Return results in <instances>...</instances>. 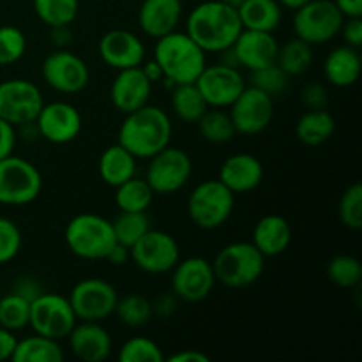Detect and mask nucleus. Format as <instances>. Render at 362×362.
I'll list each match as a JSON object with an SVG mask.
<instances>
[{
  "instance_id": "nucleus-1",
  "label": "nucleus",
  "mask_w": 362,
  "mask_h": 362,
  "mask_svg": "<svg viewBox=\"0 0 362 362\" xmlns=\"http://www.w3.org/2000/svg\"><path fill=\"white\" fill-rule=\"evenodd\" d=\"M240 32L243 23L237 9L219 0L198 4L186 21V34L205 53H221L230 48Z\"/></svg>"
},
{
  "instance_id": "nucleus-2",
  "label": "nucleus",
  "mask_w": 362,
  "mask_h": 362,
  "mask_svg": "<svg viewBox=\"0 0 362 362\" xmlns=\"http://www.w3.org/2000/svg\"><path fill=\"white\" fill-rule=\"evenodd\" d=\"M172 140V120L168 113L154 105H145L126 113L119 129V141L136 159H148Z\"/></svg>"
},
{
  "instance_id": "nucleus-3",
  "label": "nucleus",
  "mask_w": 362,
  "mask_h": 362,
  "mask_svg": "<svg viewBox=\"0 0 362 362\" xmlns=\"http://www.w3.org/2000/svg\"><path fill=\"white\" fill-rule=\"evenodd\" d=\"M154 60L161 67L170 87L182 83H194L207 66V53L186 34L170 32L156 39Z\"/></svg>"
},
{
  "instance_id": "nucleus-4",
  "label": "nucleus",
  "mask_w": 362,
  "mask_h": 362,
  "mask_svg": "<svg viewBox=\"0 0 362 362\" xmlns=\"http://www.w3.org/2000/svg\"><path fill=\"white\" fill-rule=\"evenodd\" d=\"M64 239L71 253L83 260H105L117 244L112 221L92 212L74 216L67 223Z\"/></svg>"
},
{
  "instance_id": "nucleus-5",
  "label": "nucleus",
  "mask_w": 362,
  "mask_h": 362,
  "mask_svg": "<svg viewBox=\"0 0 362 362\" xmlns=\"http://www.w3.org/2000/svg\"><path fill=\"white\" fill-rule=\"evenodd\" d=\"M216 281L228 288H244L260 279L265 269V257L253 243L239 240L223 247L212 262Z\"/></svg>"
},
{
  "instance_id": "nucleus-6",
  "label": "nucleus",
  "mask_w": 362,
  "mask_h": 362,
  "mask_svg": "<svg viewBox=\"0 0 362 362\" xmlns=\"http://www.w3.org/2000/svg\"><path fill=\"white\" fill-rule=\"evenodd\" d=\"M235 207V194L219 179L198 184L187 200V216L202 230H216L225 225Z\"/></svg>"
},
{
  "instance_id": "nucleus-7",
  "label": "nucleus",
  "mask_w": 362,
  "mask_h": 362,
  "mask_svg": "<svg viewBox=\"0 0 362 362\" xmlns=\"http://www.w3.org/2000/svg\"><path fill=\"white\" fill-rule=\"evenodd\" d=\"M41 172L30 161L11 154L0 159V204L28 205L41 194Z\"/></svg>"
},
{
  "instance_id": "nucleus-8",
  "label": "nucleus",
  "mask_w": 362,
  "mask_h": 362,
  "mask_svg": "<svg viewBox=\"0 0 362 362\" xmlns=\"http://www.w3.org/2000/svg\"><path fill=\"white\" fill-rule=\"evenodd\" d=\"M78 318L69 299L60 293L41 292L30 300V320L28 325L35 334L60 341L67 338Z\"/></svg>"
},
{
  "instance_id": "nucleus-9",
  "label": "nucleus",
  "mask_w": 362,
  "mask_h": 362,
  "mask_svg": "<svg viewBox=\"0 0 362 362\" xmlns=\"http://www.w3.org/2000/svg\"><path fill=\"white\" fill-rule=\"evenodd\" d=\"M343 14L332 0H310L293 14L296 37L313 45H324L339 34Z\"/></svg>"
},
{
  "instance_id": "nucleus-10",
  "label": "nucleus",
  "mask_w": 362,
  "mask_h": 362,
  "mask_svg": "<svg viewBox=\"0 0 362 362\" xmlns=\"http://www.w3.org/2000/svg\"><path fill=\"white\" fill-rule=\"evenodd\" d=\"M191 173H193V163L189 154L182 148L168 145L148 158L145 180L154 194H173L189 182Z\"/></svg>"
},
{
  "instance_id": "nucleus-11",
  "label": "nucleus",
  "mask_w": 362,
  "mask_h": 362,
  "mask_svg": "<svg viewBox=\"0 0 362 362\" xmlns=\"http://www.w3.org/2000/svg\"><path fill=\"white\" fill-rule=\"evenodd\" d=\"M67 299L78 320L103 322L115 313L119 293L105 279L85 278L73 286Z\"/></svg>"
},
{
  "instance_id": "nucleus-12",
  "label": "nucleus",
  "mask_w": 362,
  "mask_h": 362,
  "mask_svg": "<svg viewBox=\"0 0 362 362\" xmlns=\"http://www.w3.org/2000/svg\"><path fill=\"white\" fill-rule=\"evenodd\" d=\"M45 99L37 85L23 78H13L0 83V119L20 127L34 122Z\"/></svg>"
},
{
  "instance_id": "nucleus-13",
  "label": "nucleus",
  "mask_w": 362,
  "mask_h": 362,
  "mask_svg": "<svg viewBox=\"0 0 362 362\" xmlns=\"http://www.w3.org/2000/svg\"><path fill=\"white\" fill-rule=\"evenodd\" d=\"M131 260L147 274H165L180 260V247L175 237L161 230H148L131 246Z\"/></svg>"
},
{
  "instance_id": "nucleus-14",
  "label": "nucleus",
  "mask_w": 362,
  "mask_h": 362,
  "mask_svg": "<svg viewBox=\"0 0 362 362\" xmlns=\"http://www.w3.org/2000/svg\"><path fill=\"white\" fill-rule=\"evenodd\" d=\"M235 133L255 136L271 126L274 117V98L255 87L244 88L239 98L228 106Z\"/></svg>"
},
{
  "instance_id": "nucleus-15",
  "label": "nucleus",
  "mask_w": 362,
  "mask_h": 362,
  "mask_svg": "<svg viewBox=\"0 0 362 362\" xmlns=\"http://www.w3.org/2000/svg\"><path fill=\"white\" fill-rule=\"evenodd\" d=\"M41 74L53 90L62 94H78L90 80L87 62L66 48L55 49L42 60Z\"/></svg>"
},
{
  "instance_id": "nucleus-16",
  "label": "nucleus",
  "mask_w": 362,
  "mask_h": 362,
  "mask_svg": "<svg viewBox=\"0 0 362 362\" xmlns=\"http://www.w3.org/2000/svg\"><path fill=\"white\" fill-rule=\"evenodd\" d=\"M216 285L212 262L204 257L179 260L172 269V293L184 303H200Z\"/></svg>"
},
{
  "instance_id": "nucleus-17",
  "label": "nucleus",
  "mask_w": 362,
  "mask_h": 362,
  "mask_svg": "<svg viewBox=\"0 0 362 362\" xmlns=\"http://www.w3.org/2000/svg\"><path fill=\"white\" fill-rule=\"evenodd\" d=\"M194 83L204 95L209 108H228L246 88V81L239 67L226 66L221 62L205 66Z\"/></svg>"
},
{
  "instance_id": "nucleus-18",
  "label": "nucleus",
  "mask_w": 362,
  "mask_h": 362,
  "mask_svg": "<svg viewBox=\"0 0 362 362\" xmlns=\"http://www.w3.org/2000/svg\"><path fill=\"white\" fill-rule=\"evenodd\" d=\"M34 122L37 126L39 136L55 145L76 140L83 124L78 108L66 101L45 103Z\"/></svg>"
},
{
  "instance_id": "nucleus-19",
  "label": "nucleus",
  "mask_w": 362,
  "mask_h": 362,
  "mask_svg": "<svg viewBox=\"0 0 362 362\" xmlns=\"http://www.w3.org/2000/svg\"><path fill=\"white\" fill-rule=\"evenodd\" d=\"M99 57L117 71L138 67L145 60V45L129 30H110L99 41Z\"/></svg>"
},
{
  "instance_id": "nucleus-20",
  "label": "nucleus",
  "mask_w": 362,
  "mask_h": 362,
  "mask_svg": "<svg viewBox=\"0 0 362 362\" xmlns=\"http://www.w3.org/2000/svg\"><path fill=\"white\" fill-rule=\"evenodd\" d=\"M239 67L247 71H257L265 66H271L278 59V39L272 32L250 30L243 28L239 37L232 46Z\"/></svg>"
},
{
  "instance_id": "nucleus-21",
  "label": "nucleus",
  "mask_w": 362,
  "mask_h": 362,
  "mask_svg": "<svg viewBox=\"0 0 362 362\" xmlns=\"http://www.w3.org/2000/svg\"><path fill=\"white\" fill-rule=\"evenodd\" d=\"M151 94L152 83L147 80L140 66L119 71L110 88L112 105L124 115L148 105Z\"/></svg>"
},
{
  "instance_id": "nucleus-22",
  "label": "nucleus",
  "mask_w": 362,
  "mask_h": 362,
  "mask_svg": "<svg viewBox=\"0 0 362 362\" xmlns=\"http://www.w3.org/2000/svg\"><path fill=\"white\" fill-rule=\"evenodd\" d=\"M69 349L80 361L85 362H103L110 357L113 349L112 336L99 322H85L73 327L67 336Z\"/></svg>"
},
{
  "instance_id": "nucleus-23",
  "label": "nucleus",
  "mask_w": 362,
  "mask_h": 362,
  "mask_svg": "<svg viewBox=\"0 0 362 362\" xmlns=\"http://www.w3.org/2000/svg\"><path fill=\"white\" fill-rule=\"evenodd\" d=\"M218 179L233 194L250 193V191L257 189L264 180V166L258 158L240 152V154H233L225 159Z\"/></svg>"
},
{
  "instance_id": "nucleus-24",
  "label": "nucleus",
  "mask_w": 362,
  "mask_h": 362,
  "mask_svg": "<svg viewBox=\"0 0 362 362\" xmlns=\"http://www.w3.org/2000/svg\"><path fill=\"white\" fill-rule=\"evenodd\" d=\"M182 16L180 0H144L138 9V23L144 34L159 39L177 30Z\"/></svg>"
},
{
  "instance_id": "nucleus-25",
  "label": "nucleus",
  "mask_w": 362,
  "mask_h": 362,
  "mask_svg": "<svg viewBox=\"0 0 362 362\" xmlns=\"http://www.w3.org/2000/svg\"><path fill=\"white\" fill-rule=\"evenodd\" d=\"M251 243L265 258L279 257L292 243V226L283 216L267 214L255 225Z\"/></svg>"
},
{
  "instance_id": "nucleus-26",
  "label": "nucleus",
  "mask_w": 362,
  "mask_h": 362,
  "mask_svg": "<svg viewBox=\"0 0 362 362\" xmlns=\"http://www.w3.org/2000/svg\"><path fill=\"white\" fill-rule=\"evenodd\" d=\"M361 67L359 49L349 45L338 46L324 60L325 80L339 88L352 87L359 80Z\"/></svg>"
},
{
  "instance_id": "nucleus-27",
  "label": "nucleus",
  "mask_w": 362,
  "mask_h": 362,
  "mask_svg": "<svg viewBox=\"0 0 362 362\" xmlns=\"http://www.w3.org/2000/svg\"><path fill=\"white\" fill-rule=\"evenodd\" d=\"M98 170L103 182L117 187L136 175V158L120 144L110 145L99 158Z\"/></svg>"
},
{
  "instance_id": "nucleus-28",
  "label": "nucleus",
  "mask_w": 362,
  "mask_h": 362,
  "mask_svg": "<svg viewBox=\"0 0 362 362\" xmlns=\"http://www.w3.org/2000/svg\"><path fill=\"white\" fill-rule=\"evenodd\" d=\"M243 28L274 32L283 18V7L278 0H244L237 9Z\"/></svg>"
},
{
  "instance_id": "nucleus-29",
  "label": "nucleus",
  "mask_w": 362,
  "mask_h": 362,
  "mask_svg": "<svg viewBox=\"0 0 362 362\" xmlns=\"http://www.w3.org/2000/svg\"><path fill=\"white\" fill-rule=\"evenodd\" d=\"M336 120L325 108L308 110L297 120L296 134L300 144L308 147H318L334 134Z\"/></svg>"
},
{
  "instance_id": "nucleus-30",
  "label": "nucleus",
  "mask_w": 362,
  "mask_h": 362,
  "mask_svg": "<svg viewBox=\"0 0 362 362\" xmlns=\"http://www.w3.org/2000/svg\"><path fill=\"white\" fill-rule=\"evenodd\" d=\"M64 350L57 339L35 334L18 339L11 361L14 362H60Z\"/></svg>"
},
{
  "instance_id": "nucleus-31",
  "label": "nucleus",
  "mask_w": 362,
  "mask_h": 362,
  "mask_svg": "<svg viewBox=\"0 0 362 362\" xmlns=\"http://www.w3.org/2000/svg\"><path fill=\"white\" fill-rule=\"evenodd\" d=\"M207 108V103L197 83H182L172 88V110L182 122L197 124Z\"/></svg>"
},
{
  "instance_id": "nucleus-32",
  "label": "nucleus",
  "mask_w": 362,
  "mask_h": 362,
  "mask_svg": "<svg viewBox=\"0 0 362 362\" xmlns=\"http://www.w3.org/2000/svg\"><path fill=\"white\" fill-rule=\"evenodd\" d=\"M154 200V191L145 179L136 175L115 187V205L122 212H147Z\"/></svg>"
},
{
  "instance_id": "nucleus-33",
  "label": "nucleus",
  "mask_w": 362,
  "mask_h": 362,
  "mask_svg": "<svg viewBox=\"0 0 362 362\" xmlns=\"http://www.w3.org/2000/svg\"><path fill=\"white\" fill-rule=\"evenodd\" d=\"M276 64H278L290 78L300 76V74L306 73V71L310 69L311 64H313V48H311L310 42L303 41V39L299 37L290 39L285 45L279 46Z\"/></svg>"
},
{
  "instance_id": "nucleus-34",
  "label": "nucleus",
  "mask_w": 362,
  "mask_h": 362,
  "mask_svg": "<svg viewBox=\"0 0 362 362\" xmlns=\"http://www.w3.org/2000/svg\"><path fill=\"white\" fill-rule=\"evenodd\" d=\"M200 136L211 144H226L235 136L232 117L223 108H207L197 122Z\"/></svg>"
},
{
  "instance_id": "nucleus-35",
  "label": "nucleus",
  "mask_w": 362,
  "mask_h": 362,
  "mask_svg": "<svg viewBox=\"0 0 362 362\" xmlns=\"http://www.w3.org/2000/svg\"><path fill=\"white\" fill-rule=\"evenodd\" d=\"M115 315L124 325L133 329L145 327L154 318L152 303L147 297L138 296V293H129V296H124L122 299L119 297L115 306Z\"/></svg>"
},
{
  "instance_id": "nucleus-36",
  "label": "nucleus",
  "mask_w": 362,
  "mask_h": 362,
  "mask_svg": "<svg viewBox=\"0 0 362 362\" xmlns=\"http://www.w3.org/2000/svg\"><path fill=\"white\" fill-rule=\"evenodd\" d=\"M115 240L122 246L129 247L136 244L145 233L151 230V221H148L147 212H122L112 221Z\"/></svg>"
},
{
  "instance_id": "nucleus-37",
  "label": "nucleus",
  "mask_w": 362,
  "mask_h": 362,
  "mask_svg": "<svg viewBox=\"0 0 362 362\" xmlns=\"http://www.w3.org/2000/svg\"><path fill=\"white\" fill-rule=\"evenodd\" d=\"M34 11L48 27L71 25L80 11V0H34Z\"/></svg>"
},
{
  "instance_id": "nucleus-38",
  "label": "nucleus",
  "mask_w": 362,
  "mask_h": 362,
  "mask_svg": "<svg viewBox=\"0 0 362 362\" xmlns=\"http://www.w3.org/2000/svg\"><path fill=\"white\" fill-rule=\"evenodd\" d=\"M30 320V300L16 292H11L0 299V325L16 332L28 327Z\"/></svg>"
},
{
  "instance_id": "nucleus-39",
  "label": "nucleus",
  "mask_w": 362,
  "mask_h": 362,
  "mask_svg": "<svg viewBox=\"0 0 362 362\" xmlns=\"http://www.w3.org/2000/svg\"><path fill=\"white\" fill-rule=\"evenodd\" d=\"M327 278L341 288H354L362 279V264L352 255H336L327 264Z\"/></svg>"
},
{
  "instance_id": "nucleus-40",
  "label": "nucleus",
  "mask_w": 362,
  "mask_h": 362,
  "mask_svg": "<svg viewBox=\"0 0 362 362\" xmlns=\"http://www.w3.org/2000/svg\"><path fill=\"white\" fill-rule=\"evenodd\" d=\"M119 361L120 362H163L161 349L156 341L151 338H144V336H134V338L127 339L119 350Z\"/></svg>"
},
{
  "instance_id": "nucleus-41",
  "label": "nucleus",
  "mask_w": 362,
  "mask_h": 362,
  "mask_svg": "<svg viewBox=\"0 0 362 362\" xmlns=\"http://www.w3.org/2000/svg\"><path fill=\"white\" fill-rule=\"evenodd\" d=\"M288 81L290 76L276 62L262 67V69L251 71V87L265 92L271 98L283 94L288 87Z\"/></svg>"
},
{
  "instance_id": "nucleus-42",
  "label": "nucleus",
  "mask_w": 362,
  "mask_h": 362,
  "mask_svg": "<svg viewBox=\"0 0 362 362\" xmlns=\"http://www.w3.org/2000/svg\"><path fill=\"white\" fill-rule=\"evenodd\" d=\"M339 221L350 230L362 228V186L359 182L352 184L341 194L338 207Z\"/></svg>"
},
{
  "instance_id": "nucleus-43",
  "label": "nucleus",
  "mask_w": 362,
  "mask_h": 362,
  "mask_svg": "<svg viewBox=\"0 0 362 362\" xmlns=\"http://www.w3.org/2000/svg\"><path fill=\"white\" fill-rule=\"evenodd\" d=\"M27 37L16 27H0V66H11L25 55Z\"/></svg>"
},
{
  "instance_id": "nucleus-44",
  "label": "nucleus",
  "mask_w": 362,
  "mask_h": 362,
  "mask_svg": "<svg viewBox=\"0 0 362 362\" xmlns=\"http://www.w3.org/2000/svg\"><path fill=\"white\" fill-rule=\"evenodd\" d=\"M21 243L23 237L20 228L11 219L0 218V265L11 262L20 253Z\"/></svg>"
},
{
  "instance_id": "nucleus-45",
  "label": "nucleus",
  "mask_w": 362,
  "mask_h": 362,
  "mask_svg": "<svg viewBox=\"0 0 362 362\" xmlns=\"http://www.w3.org/2000/svg\"><path fill=\"white\" fill-rule=\"evenodd\" d=\"M300 101L308 110H322L327 108L329 92L324 85L320 83H308L300 90Z\"/></svg>"
},
{
  "instance_id": "nucleus-46",
  "label": "nucleus",
  "mask_w": 362,
  "mask_h": 362,
  "mask_svg": "<svg viewBox=\"0 0 362 362\" xmlns=\"http://www.w3.org/2000/svg\"><path fill=\"white\" fill-rule=\"evenodd\" d=\"M339 34L343 35L345 45L359 49L362 46V18H345Z\"/></svg>"
},
{
  "instance_id": "nucleus-47",
  "label": "nucleus",
  "mask_w": 362,
  "mask_h": 362,
  "mask_svg": "<svg viewBox=\"0 0 362 362\" xmlns=\"http://www.w3.org/2000/svg\"><path fill=\"white\" fill-rule=\"evenodd\" d=\"M16 145V127L0 119V159L13 154Z\"/></svg>"
},
{
  "instance_id": "nucleus-48",
  "label": "nucleus",
  "mask_w": 362,
  "mask_h": 362,
  "mask_svg": "<svg viewBox=\"0 0 362 362\" xmlns=\"http://www.w3.org/2000/svg\"><path fill=\"white\" fill-rule=\"evenodd\" d=\"M177 304H179V299H177L173 293H166V296H159L158 299L152 303V311H154V317H172L177 310Z\"/></svg>"
},
{
  "instance_id": "nucleus-49",
  "label": "nucleus",
  "mask_w": 362,
  "mask_h": 362,
  "mask_svg": "<svg viewBox=\"0 0 362 362\" xmlns=\"http://www.w3.org/2000/svg\"><path fill=\"white\" fill-rule=\"evenodd\" d=\"M16 336L13 331L0 325V361H7L13 357L14 349H16Z\"/></svg>"
},
{
  "instance_id": "nucleus-50",
  "label": "nucleus",
  "mask_w": 362,
  "mask_h": 362,
  "mask_svg": "<svg viewBox=\"0 0 362 362\" xmlns=\"http://www.w3.org/2000/svg\"><path fill=\"white\" fill-rule=\"evenodd\" d=\"M343 18H362V0H332Z\"/></svg>"
},
{
  "instance_id": "nucleus-51",
  "label": "nucleus",
  "mask_w": 362,
  "mask_h": 362,
  "mask_svg": "<svg viewBox=\"0 0 362 362\" xmlns=\"http://www.w3.org/2000/svg\"><path fill=\"white\" fill-rule=\"evenodd\" d=\"M71 37H73V34H71L69 30V25L49 27V41L57 46V49L66 48V46L71 42Z\"/></svg>"
},
{
  "instance_id": "nucleus-52",
  "label": "nucleus",
  "mask_w": 362,
  "mask_h": 362,
  "mask_svg": "<svg viewBox=\"0 0 362 362\" xmlns=\"http://www.w3.org/2000/svg\"><path fill=\"white\" fill-rule=\"evenodd\" d=\"M168 362H209L211 357L207 354L200 352V350H180V352L170 356Z\"/></svg>"
},
{
  "instance_id": "nucleus-53",
  "label": "nucleus",
  "mask_w": 362,
  "mask_h": 362,
  "mask_svg": "<svg viewBox=\"0 0 362 362\" xmlns=\"http://www.w3.org/2000/svg\"><path fill=\"white\" fill-rule=\"evenodd\" d=\"M105 260H108L110 264L115 265V267H119V265L127 264V262L131 260V251H129V247H126V246H122V244L117 243L115 246H113L112 250H110V253L106 255Z\"/></svg>"
},
{
  "instance_id": "nucleus-54",
  "label": "nucleus",
  "mask_w": 362,
  "mask_h": 362,
  "mask_svg": "<svg viewBox=\"0 0 362 362\" xmlns=\"http://www.w3.org/2000/svg\"><path fill=\"white\" fill-rule=\"evenodd\" d=\"M13 292L20 293V296H23L25 299L32 300L35 299V297L41 293V288H39V285L35 281H32V279H27V278H21L20 281L16 283V286H14Z\"/></svg>"
},
{
  "instance_id": "nucleus-55",
  "label": "nucleus",
  "mask_w": 362,
  "mask_h": 362,
  "mask_svg": "<svg viewBox=\"0 0 362 362\" xmlns=\"http://www.w3.org/2000/svg\"><path fill=\"white\" fill-rule=\"evenodd\" d=\"M140 67H141V71H144L145 76H147V80L151 81L152 85H154L156 81H161L163 78H165V74H163L161 67H159V64L156 62L154 59L148 60V62H145V60H144V64H141Z\"/></svg>"
},
{
  "instance_id": "nucleus-56",
  "label": "nucleus",
  "mask_w": 362,
  "mask_h": 362,
  "mask_svg": "<svg viewBox=\"0 0 362 362\" xmlns=\"http://www.w3.org/2000/svg\"><path fill=\"white\" fill-rule=\"evenodd\" d=\"M278 2H279V6L285 7V9L296 11V9H299L300 6H304L306 2H310V0H278Z\"/></svg>"
},
{
  "instance_id": "nucleus-57",
  "label": "nucleus",
  "mask_w": 362,
  "mask_h": 362,
  "mask_svg": "<svg viewBox=\"0 0 362 362\" xmlns=\"http://www.w3.org/2000/svg\"><path fill=\"white\" fill-rule=\"evenodd\" d=\"M219 2L226 4V6H228V7H233V9H239V7L243 6L244 0H219Z\"/></svg>"
}]
</instances>
